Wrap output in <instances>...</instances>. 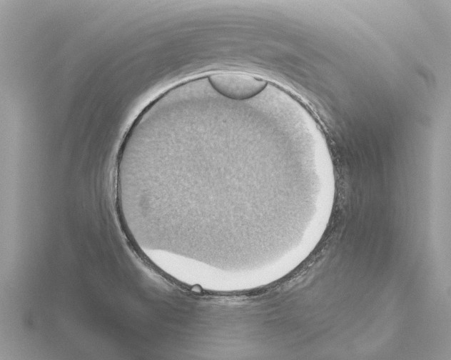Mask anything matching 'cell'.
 I'll return each mask as SVG.
<instances>
[{"mask_svg": "<svg viewBox=\"0 0 451 360\" xmlns=\"http://www.w3.org/2000/svg\"><path fill=\"white\" fill-rule=\"evenodd\" d=\"M213 88L223 96L234 100H245L260 93L267 86L265 80L249 74L233 71L214 73L208 76Z\"/></svg>", "mask_w": 451, "mask_h": 360, "instance_id": "1", "label": "cell"}]
</instances>
